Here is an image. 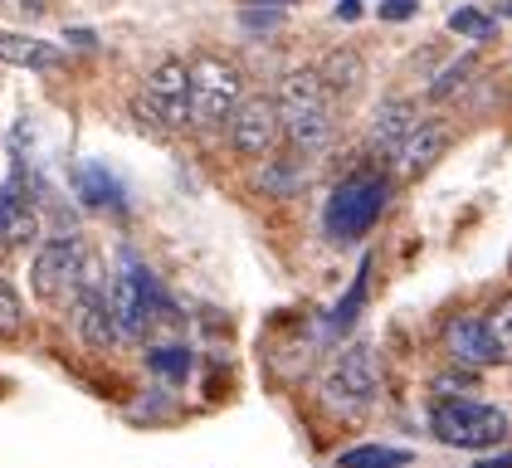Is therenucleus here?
<instances>
[{"mask_svg": "<svg viewBox=\"0 0 512 468\" xmlns=\"http://www.w3.org/2000/svg\"><path fill=\"white\" fill-rule=\"evenodd\" d=\"M274 108H278V132L293 152L313 156L332 142L337 132V113H332V93L322 88V78L313 69H293L283 74L274 93Z\"/></svg>", "mask_w": 512, "mask_h": 468, "instance_id": "1", "label": "nucleus"}, {"mask_svg": "<svg viewBox=\"0 0 512 468\" xmlns=\"http://www.w3.org/2000/svg\"><path fill=\"white\" fill-rule=\"evenodd\" d=\"M391 205V181L371 166L352 171L347 181H337V191L327 195V210H322V225L337 244H356L361 234H371V225L386 215Z\"/></svg>", "mask_w": 512, "mask_h": 468, "instance_id": "2", "label": "nucleus"}, {"mask_svg": "<svg viewBox=\"0 0 512 468\" xmlns=\"http://www.w3.org/2000/svg\"><path fill=\"white\" fill-rule=\"evenodd\" d=\"M381 395V371H376V351L366 342H352L332 356L327 376H322V405L342 420H361Z\"/></svg>", "mask_w": 512, "mask_h": 468, "instance_id": "3", "label": "nucleus"}, {"mask_svg": "<svg viewBox=\"0 0 512 468\" xmlns=\"http://www.w3.org/2000/svg\"><path fill=\"white\" fill-rule=\"evenodd\" d=\"M430 429L449 449H493L508 439V415L498 405L469 400V395H439L430 410Z\"/></svg>", "mask_w": 512, "mask_h": 468, "instance_id": "4", "label": "nucleus"}, {"mask_svg": "<svg viewBox=\"0 0 512 468\" xmlns=\"http://www.w3.org/2000/svg\"><path fill=\"white\" fill-rule=\"evenodd\" d=\"M108 303H113V322H118L122 342H147V332L157 327V312L166 308L157 278L137 254H122L118 273L108 283Z\"/></svg>", "mask_w": 512, "mask_h": 468, "instance_id": "5", "label": "nucleus"}, {"mask_svg": "<svg viewBox=\"0 0 512 468\" xmlns=\"http://www.w3.org/2000/svg\"><path fill=\"white\" fill-rule=\"evenodd\" d=\"M83 269H88V249L79 234H54L30 259V288L44 308H69L83 283Z\"/></svg>", "mask_w": 512, "mask_h": 468, "instance_id": "6", "label": "nucleus"}, {"mask_svg": "<svg viewBox=\"0 0 512 468\" xmlns=\"http://www.w3.org/2000/svg\"><path fill=\"white\" fill-rule=\"evenodd\" d=\"M191 64V127H225L244 98V74L220 54H196Z\"/></svg>", "mask_w": 512, "mask_h": 468, "instance_id": "7", "label": "nucleus"}, {"mask_svg": "<svg viewBox=\"0 0 512 468\" xmlns=\"http://www.w3.org/2000/svg\"><path fill=\"white\" fill-rule=\"evenodd\" d=\"M40 239V200H35V176L25 152L10 156V171L0 181V244L5 249H25Z\"/></svg>", "mask_w": 512, "mask_h": 468, "instance_id": "8", "label": "nucleus"}, {"mask_svg": "<svg viewBox=\"0 0 512 468\" xmlns=\"http://www.w3.org/2000/svg\"><path fill=\"white\" fill-rule=\"evenodd\" d=\"M69 312H74V327H79L88 351H113L122 342L118 322H113V303H108V278L98 273L93 259L83 269V283H79V293H74V303H69Z\"/></svg>", "mask_w": 512, "mask_h": 468, "instance_id": "9", "label": "nucleus"}, {"mask_svg": "<svg viewBox=\"0 0 512 468\" xmlns=\"http://www.w3.org/2000/svg\"><path fill=\"white\" fill-rule=\"evenodd\" d=\"M147 117L157 122L161 132H176L191 122V64L186 59H161L157 69L147 74Z\"/></svg>", "mask_w": 512, "mask_h": 468, "instance_id": "10", "label": "nucleus"}, {"mask_svg": "<svg viewBox=\"0 0 512 468\" xmlns=\"http://www.w3.org/2000/svg\"><path fill=\"white\" fill-rule=\"evenodd\" d=\"M230 122V147L239 156H249V161H264V156H274V147L283 142V132H278V108L269 93H244L235 103V113L225 117Z\"/></svg>", "mask_w": 512, "mask_h": 468, "instance_id": "11", "label": "nucleus"}, {"mask_svg": "<svg viewBox=\"0 0 512 468\" xmlns=\"http://www.w3.org/2000/svg\"><path fill=\"white\" fill-rule=\"evenodd\" d=\"M449 137H454V132H449V122H444V117H420L391 161L400 166V176H410V181H415V176H425L434 161L449 152Z\"/></svg>", "mask_w": 512, "mask_h": 468, "instance_id": "12", "label": "nucleus"}, {"mask_svg": "<svg viewBox=\"0 0 512 468\" xmlns=\"http://www.w3.org/2000/svg\"><path fill=\"white\" fill-rule=\"evenodd\" d=\"M444 347H449V356H454L459 366H498V361H503V351L488 337L483 317H454V322L444 327Z\"/></svg>", "mask_w": 512, "mask_h": 468, "instance_id": "13", "label": "nucleus"}, {"mask_svg": "<svg viewBox=\"0 0 512 468\" xmlns=\"http://www.w3.org/2000/svg\"><path fill=\"white\" fill-rule=\"evenodd\" d=\"M415 122H420V108H415L410 98H386V103L376 108V117H371V152L395 156Z\"/></svg>", "mask_w": 512, "mask_h": 468, "instance_id": "14", "label": "nucleus"}, {"mask_svg": "<svg viewBox=\"0 0 512 468\" xmlns=\"http://www.w3.org/2000/svg\"><path fill=\"white\" fill-rule=\"evenodd\" d=\"M74 191H79V200L93 205V210H108V205L122 210V186L103 161H83L79 171H74Z\"/></svg>", "mask_w": 512, "mask_h": 468, "instance_id": "15", "label": "nucleus"}, {"mask_svg": "<svg viewBox=\"0 0 512 468\" xmlns=\"http://www.w3.org/2000/svg\"><path fill=\"white\" fill-rule=\"evenodd\" d=\"M317 78H322V88L332 98H352L356 88L366 83V64H361L356 49H337V54H327V64L317 69Z\"/></svg>", "mask_w": 512, "mask_h": 468, "instance_id": "16", "label": "nucleus"}, {"mask_svg": "<svg viewBox=\"0 0 512 468\" xmlns=\"http://www.w3.org/2000/svg\"><path fill=\"white\" fill-rule=\"evenodd\" d=\"M0 64H15V69H54L59 64V49L30 35H0Z\"/></svg>", "mask_w": 512, "mask_h": 468, "instance_id": "17", "label": "nucleus"}, {"mask_svg": "<svg viewBox=\"0 0 512 468\" xmlns=\"http://www.w3.org/2000/svg\"><path fill=\"white\" fill-rule=\"evenodd\" d=\"M269 166H264V176H259V186L269 195H293L303 181H308V166H303V152L298 156H264Z\"/></svg>", "mask_w": 512, "mask_h": 468, "instance_id": "18", "label": "nucleus"}, {"mask_svg": "<svg viewBox=\"0 0 512 468\" xmlns=\"http://www.w3.org/2000/svg\"><path fill=\"white\" fill-rule=\"evenodd\" d=\"M405 464H410V454L391 449V444H356V449H347L337 459V468H405Z\"/></svg>", "mask_w": 512, "mask_h": 468, "instance_id": "19", "label": "nucleus"}, {"mask_svg": "<svg viewBox=\"0 0 512 468\" xmlns=\"http://www.w3.org/2000/svg\"><path fill=\"white\" fill-rule=\"evenodd\" d=\"M25 327H30V312L20 303V293L0 278V342H20Z\"/></svg>", "mask_w": 512, "mask_h": 468, "instance_id": "20", "label": "nucleus"}, {"mask_svg": "<svg viewBox=\"0 0 512 468\" xmlns=\"http://www.w3.org/2000/svg\"><path fill=\"white\" fill-rule=\"evenodd\" d=\"M449 30L464 39H493V30H498V20L493 15H483V10H473V5H459L454 15H449Z\"/></svg>", "mask_w": 512, "mask_h": 468, "instance_id": "21", "label": "nucleus"}, {"mask_svg": "<svg viewBox=\"0 0 512 468\" xmlns=\"http://www.w3.org/2000/svg\"><path fill=\"white\" fill-rule=\"evenodd\" d=\"M366 273H371V269L361 264V273H356V283H352V293H347V298L332 308V332H347L356 317H361V303H366Z\"/></svg>", "mask_w": 512, "mask_h": 468, "instance_id": "22", "label": "nucleus"}, {"mask_svg": "<svg viewBox=\"0 0 512 468\" xmlns=\"http://www.w3.org/2000/svg\"><path fill=\"white\" fill-rule=\"evenodd\" d=\"M483 327H488V337L498 342V351H503V361H512V298H503L498 308L483 317Z\"/></svg>", "mask_w": 512, "mask_h": 468, "instance_id": "23", "label": "nucleus"}, {"mask_svg": "<svg viewBox=\"0 0 512 468\" xmlns=\"http://www.w3.org/2000/svg\"><path fill=\"white\" fill-rule=\"evenodd\" d=\"M147 366H152V371H161V376H176V381H181V376L191 371V351H186V347H161V351H152V356H147Z\"/></svg>", "mask_w": 512, "mask_h": 468, "instance_id": "24", "label": "nucleus"}, {"mask_svg": "<svg viewBox=\"0 0 512 468\" xmlns=\"http://www.w3.org/2000/svg\"><path fill=\"white\" fill-rule=\"evenodd\" d=\"M473 74V54H464V59H459V64H449V69H444V74L434 78V88H430V98H449V93H454V88H459V83H464V78Z\"/></svg>", "mask_w": 512, "mask_h": 468, "instance_id": "25", "label": "nucleus"}, {"mask_svg": "<svg viewBox=\"0 0 512 468\" xmlns=\"http://www.w3.org/2000/svg\"><path fill=\"white\" fill-rule=\"evenodd\" d=\"M420 5L415 0H381V20H410Z\"/></svg>", "mask_w": 512, "mask_h": 468, "instance_id": "26", "label": "nucleus"}, {"mask_svg": "<svg viewBox=\"0 0 512 468\" xmlns=\"http://www.w3.org/2000/svg\"><path fill=\"white\" fill-rule=\"evenodd\" d=\"M366 10V0H337V20H356Z\"/></svg>", "mask_w": 512, "mask_h": 468, "instance_id": "27", "label": "nucleus"}, {"mask_svg": "<svg viewBox=\"0 0 512 468\" xmlns=\"http://www.w3.org/2000/svg\"><path fill=\"white\" fill-rule=\"evenodd\" d=\"M473 468H512V454H493V459H478Z\"/></svg>", "mask_w": 512, "mask_h": 468, "instance_id": "28", "label": "nucleus"}, {"mask_svg": "<svg viewBox=\"0 0 512 468\" xmlns=\"http://www.w3.org/2000/svg\"><path fill=\"white\" fill-rule=\"evenodd\" d=\"M244 25H249V30H259V25L269 30V25H278V15H244Z\"/></svg>", "mask_w": 512, "mask_h": 468, "instance_id": "29", "label": "nucleus"}, {"mask_svg": "<svg viewBox=\"0 0 512 468\" xmlns=\"http://www.w3.org/2000/svg\"><path fill=\"white\" fill-rule=\"evenodd\" d=\"M244 5H269V10H278V5H293V0H244Z\"/></svg>", "mask_w": 512, "mask_h": 468, "instance_id": "30", "label": "nucleus"}]
</instances>
